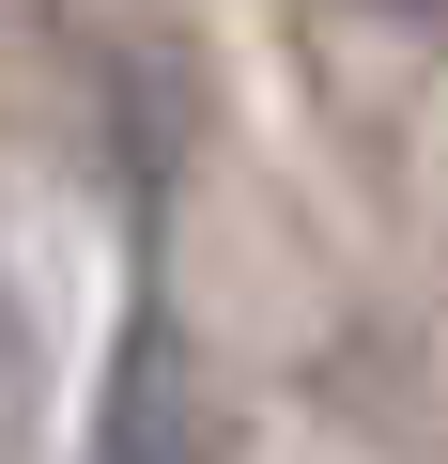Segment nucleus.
<instances>
[{"label": "nucleus", "instance_id": "f257e3e1", "mask_svg": "<svg viewBox=\"0 0 448 464\" xmlns=\"http://www.w3.org/2000/svg\"><path fill=\"white\" fill-rule=\"evenodd\" d=\"M78 464H201V402H186V356H170V325L139 310L124 325V356H109V402H93V449Z\"/></svg>", "mask_w": 448, "mask_h": 464}, {"label": "nucleus", "instance_id": "f03ea898", "mask_svg": "<svg viewBox=\"0 0 448 464\" xmlns=\"http://www.w3.org/2000/svg\"><path fill=\"white\" fill-rule=\"evenodd\" d=\"M386 16H448V0H386Z\"/></svg>", "mask_w": 448, "mask_h": 464}]
</instances>
